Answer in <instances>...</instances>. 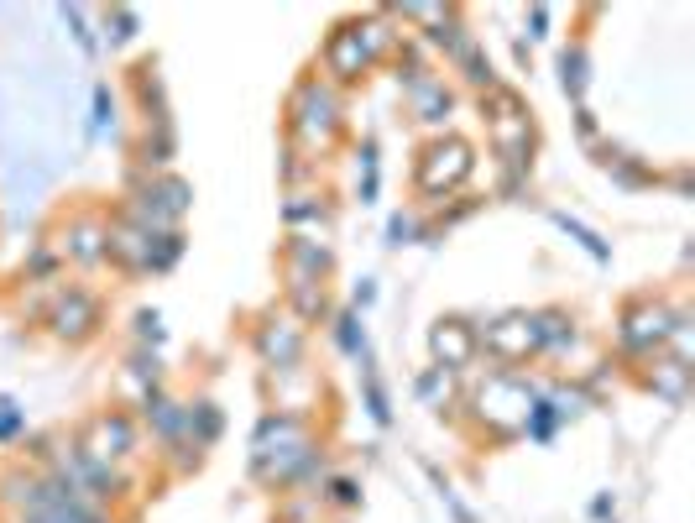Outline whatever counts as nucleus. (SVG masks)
Wrapping results in <instances>:
<instances>
[{"label":"nucleus","mask_w":695,"mask_h":523,"mask_svg":"<svg viewBox=\"0 0 695 523\" xmlns=\"http://www.w3.org/2000/svg\"><path fill=\"white\" fill-rule=\"evenodd\" d=\"M466 173H471V147L466 142H434L419 163V189H429V194L455 189Z\"/></svg>","instance_id":"1"},{"label":"nucleus","mask_w":695,"mask_h":523,"mask_svg":"<svg viewBox=\"0 0 695 523\" xmlns=\"http://www.w3.org/2000/svg\"><path fill=\"white\" fill-rule=\"evenodd\" d=\"M486 346H492L502 361H518L528 351H539V320H528V314H507V320H497L492 330H486Z\"/></svg>","instance_id":"2"},{"label":"nucleus","mask_w":695,"mask_h":523,"mask_svg":"<svg viewBox=\"0 0 695 523\" xmlns=\"http://www.w3.org/2000/svg\"><path fill=\"white\" fill-rule=\"evenodd\" d=\"M429 346L439 356V372H445V367H466V361L476 356V335H471L466 320H439L434 335H429Z\"/></svg>","instance_id":"3"},{"label":"nucleus","mask_w":695,"mask_h":523,"mask_svg":"<svg viewBox=\"0 0 695 523\" xmlns=\"http://www.w3.org/2000/svg\"><path fill=\"white\" fill-rule=\"evenodd\" d=\"M95 320H100L95 299H89V293H68V299L58 304V314H53V330L58 335H89V330H95Z\"/></svg>","instance_id":"4"},{"label":"nucleus","mask_w":695,"mask_h":523,"mask_svg":"<svg viewBox=\"0 0 695 523\" xmlns=\"http://www.w3.org/2000/svg\"><path fill=\"white\" fill-rule=\"evenodd\" d=\"M95 429H100V450H95L100 461H110V456H131L136 435H131V424H126L121 414H105V419H100Z\"/></svg>","instance_id":"5"},{"label":"nucleus","mask_w":695,"mask_h":523,"mask_svg":"<svg viewBox=\"0 0 695 523\" xmlns=\"http://www.w3.org/2000/svg\"><path fill=\"white\" fill-rule=\"evenodd\" d=\"M366 63V48H361V32H340L335 42H330V68L340 79H351L356 68Z\"/></svg>","instance_id":"6"},{"label":"nucleus","mask_w":695,"mask_h":523,"mask_svg":"<svg viewBox=\"0 0 695 523\" xmlns=\"http://www.w3.org/2000/svg\"><path fill=\"white\" fill-rule=\"evenodd\" d=\"M262 351H267V361H277V367H283V361L298 356V330H267V335H262Z\"/></svg>","instance_id":"7"},{"label":"nucleus","mask_w":695,"mask_h":523,"mask_svg":"<svg viewBox=\"0 0 695 523\" xmlns=\"http://www.w3.org/2000/svg\"><path fill=\"white\" fill-rule=\"evenodd\" d=\"M659 393L664 398H680L685 393V361H664V367H659Z\"/></svg>","instance_id":"8"},{"label":"nucleus","mask_w":695,"mask_h":523,"mask_svg":"<svg viewBox=\"0 0 695 523\" xmlns=\"http://www.w3.org/2000/svg\"><path fill=\"white\" fill-rule=\"evenodd\" d=\"M74 257L79 262H95L100 257V231H95V225H79V231H74Z\"/></svg>","instance_id":"9"},{"label":"nucleus","mask_w":695,"mask_h":523,"mask_svg":"<svg viewBox=\"0 0 695 523\" xmlns=\"http://www.w3.org/2000/svg\"><path fill=\"white\" fill-rule=\"evenodd\" d=\"M560 225H565V231H570L575 241H581V246H586V252H591V257H607V246H601V241H596V236L586 231V225H575L570 215H560Z\"/></svg>","instance_id":"10"},{"label":"nucleus","mask_w":695,"mask_h":523,"mask_svg":"<svg viewBox=\"0 0 695 523\" xmlns=\"http://www.w3.org/2000/svg\"><path fill=\"white\" fill-rule=\"evenodd\" d=\"M581 53H565V89H570V95H581V89H586V74H581Z\"/></svg>","instance_id":"11"},{"label":"nucleus","mask_w":695,"mask_h":523,"mask_svg":"<svg viewBox=\"0 0 695 523\" xmlns=\"http://www.w3.org/2000/svg\"><path fill=\"white\" fill-rule=\"evenodd\" d=\"M110 121V95H105V89H95V131Z\"/></svg>","instance_id":"12"}]
</instances>
